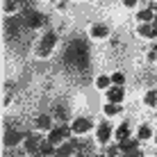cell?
Wrapping results in <instances>:
<instances>
[{
  "instance_id": "cell-1",
  "label": "cell",
  "mask_w": 157,
  "mask_h": 157,
  "mask_svg": "<svg viewBox=\"0 0 157 157\" xmlns=\"http://www.w3.org/2000/svg\"><path fill=\"white\" fill-rule=\"evenodd\" d=\"M84 59H86V43L82 41H73L71 46L66 48V64H73V66H84Z\"/></svg>"
},
{
  "instance_id": "cell-2",
  "label": "cell",
  "mask_w": 157,
  "mask_h": 157,
  "mask_svg": "<svg viewBox=\"0 0 157 157\" xmlns=\"http://www.w3.org/2000/svg\"><path fill=\"white\" fill-rule=\"evenodd\" d=\"M57 32H46L43 34V39L39 41V48H36V57H48L52 52V48H55V43H57Z\"/></svg>"
},
{
  "instance_id": "cell-3",
  "label": "cell",
  "mask_w": 157,
  "mask_h": 157,
  "mask_svg": "<svg viewBox=\"0 0 157 157\" xmlns=\"http://www.w3.org/2000/svg\"><path fill=\"white\" fill-rule=\"evenodd\" d=\"M23 18H25V28L28 30H36V28H41V25H46V16L41 12H34V9L23 12Z\"/></svg>"
},
{
  "instance_id": "cell-4",
  "label": "cell",
  "mask_w": 157,
  "mask_h": 157,
  "mask_svg": "<svg viewBox=\"0 0 157 157\" xmlns=\"http://www.w3.org/2000/svg\"><path fill=\"white\" fill-rule=\"evenodd\" d=\"M73 134V130L71 128H66V125H59V128H52L50 130V134H48V141H52V144H62V141H68V137Z\"/></svg>"
},
{
  "instance_id": "cell-5",
  "label": "cell",
  "mask_w": 157,
  "mask_h": 157,
  "mask_svg": "<svg viewBox=\"0 0 157 157\" xmlns=\"http://www.w3.org/2000/svg\"><path fill=\"white\" fill-rule=\"evenodd\" d=\"M41 146H43V139L39 137V134H30V137H25V153H28V155L41 153Z\"/></svg>"
},
{
  "instance_id": "cell-6",
  "label": "cell",
  "mask_w": 157,
  "mask_h": 157,
  "mask_svg": "<svg viewBox=\"0 0 157 157\" xmlns=\"http://www.w3.org/2000/svg\"><path fill=\"white\" fill-rule=\"evenodd\" d=\"M94 128V123L89 121L86 116H78L73 121V125H71V130H73V134H86L89 130Z\"/></svg>"
},
{
  "instance_id": "cell-7",
  "label": "cell",
  "mask_w": 157,
  "mask_h": 157,
  "mask_svg": "<svg viewBox=\"0 0 157 157\" xmlns=\"http://www.w3.org/2000/svg\"><path fill=\"white\" fill-rule=\"evenodd\" d=\"M21 139H25V132H23V130H14V128H7V130H5V146H9V148H12V146H16Z\"/></svg>"
},
{
  "instance_id": "cell-8",
  "label": "cell",
  "mask_w": 157,
  "mask_h": 157,
  "mask_svg": "<svg viewBox=\"0 0 157 157\" xmlns=\"http://www.w3.org/2000/svg\"><path fill=\"white\" fill-rule=\"evenodd\" d=\"M96 139H98V144H107L112 139V125L109 123H100L98 130H96Z\"/></svg>"
},
{
  "instance_id": "cell-9",
  "label": "cell",
  "mask_w": 157,
  "mask_h": 157,
  "mask_svg": "<svg viewBox=\"0 0 157 157\" xmlns=\"http://www.w3.org/2000/svg\"><path fill=\"white\" fill-rule=\"evenodd\" d=\"M123 98H125V91H123L121 84H114L112 89H107V100L109 102H123Z\"/></svg>"
},
{
  "instance_id": "cell-10",
  "label": "cell",
  "mask_w": 157,
  "mask_h": 157,
  "mask_svg": "<svg viewBox=\"0 0 157 157\" xmlns=\"http://www.w3.org/2000/svg\"><path fill=\"white\" fill-rule=\"evenodd\" d=\"M137 32H139V36H144V39H155L157 36V28L153 23H141L137 28Z\"/></svg>"
},
{
  "instance_id": "cell-11",
  "label": "cell",
  "mask_w": 157,
  "mask_h": 157,
  "mask_svg": "<svg viewBox=\"0 0 157 157\" xmlns=\"http://www.w3.org/2000/svg\"><path fill=\"white\" fill-rule=\"evenodd\" d=\"M118 153H125V155L139 153V148H137V139H125V141H118Z\"/></svg>"
},
{
  "instance_id": "cell-12",
  "label": "cell",
  "mask_w": 157,
  "mask_h": 157,
  "mask_svg": "<svg viewBox=\"0 0 157 157\" xmlns=\"http://www.w3.org/2000/svg\"><path fill=\"white\" fill-rule=\"evenodd\" d=\"M34 128H36V130H46V132H50V130H52V116H50V114H41V116H36Z\"/></svg>"
},
{
  "instance_id": "cell-13",
  "label": "cell",
  "mask_w": 157,
  "mask_h": 157,
  "mask_svg": "<svg viewBox=\"0 0 157 157\" xmlns=\"http://www.w3.org/2000/svg\"><path fill=\"white\" fill-rule=\"evenodd\" d=\"M91 36L94 39H105V36H109V28L105 23H94L91 25Z\"/></svg>"
},
{
  "instance_id": "cell-14",
  "label": "cell",
  "mask_w": 157,
  "mask_h": 157,
  "mask_svg": "<svg viewBox=\"0 0 157 157\" xmlns=\"http://www.w3.org/2000/svg\"><path fill=\"white\" fill-rule=\"evenodd\" d=\"M102 112H105L107 116H118L121 114V105H118V102H107V105L102 107Z\"/></svg>"
},
{
  "instance_id": "cell-15",
  "label": "cell",
  "mask_w": 157,
  "mask_h": 157,
  "mask_svg": "<svg viewBox=\"0 0 157 157\" xmlns=\"http://www.w3.org/2000/svg\"><path fill=\"white\" fill-rule=\"evenodd\" d=\"M125 139H130V125L123 123V125L116 130V141H125Z\"/></svg>"
},
{
  "instance_id": "cell-16",
  "label": "cell",
  "mask_w": 157,
  "mask_h": 157,
  "mask_svg": "<svg viewBox=\"0 0 157 157\" xmlns=\"http://www.w3.org/2000/svg\"><path fill=\"white\" fill-rule=\"evenodd\" d=\"M137 18L141 21V23H153L155 12H153V9H144V12H139V14H137Z\"/></svg>"
},
{
  "instance_id": "cell-17",
  "label": "cell",
  "mask_w": 157,
  "mask_h": 157,
  "mask_svg": "<svg viewBox=\"0 0 157 157\" xmlns=\"http://www.w3.org/2000/svg\"><path fill=\"white\" fill-rule=\"evenodd\" d=\"M109 84H114V82H112V78H107V75H98V80H96V86H98V89H109Z\"/></svg>"
},
{
  "instance_id": "cell-18",
  "label": "cell",
  "mask_w": 157,
  "mask_h": 157,
  "mask_svg": "<svg viewBox=\"0 0 157 157\" xmlns=\"http://www.w3.org/2000/svg\"><path fill=\"white\" fill-rule=\"evenodd\" d=\"M150 137H153V132H150L148 125H141V128H139V139H141V141H148Z\"/></svg>"
},
{
  "instance_id": "cell-19",
  "label": "cell",
  "mask_w": 157,
  "mask_h": 157,
  "mask_svg": "<svg viewBox=\"0 0 157 157\" xmlns=\"http://www.w3.org/2000/svg\"><path fill=\"white\" fill-rule=\"evenodd\" d=\"M2 9H5V14H16V0H5V5H2Z\"/></svg>"
},
{
  "instance_id": "cell-20",
  "label": "cell",
  "mask_w": 157,
  "mask_h": 157,
  "mask_svg": "<svg viewBox=\"0 0 157 157\" xmlns=\"http://www.w3.org/2000/svg\"><path fill=\"white\" fill-rule=\"evenodd\" d=\"M144 102H146L148 107H155V105H157V94H155V91H148V94H146V98H144Z\"/></svg>"
},
{
  "instance_id": "cell-21",
  "label": "cell",
  "mask_w": 157,
  "mask_h": 157,
  "mask_svg": "<svg viewBox=\"0 0 157 157\" xmlns=\"http://www.w3.org/2000/svg\"><path fill=\"white\" fill-rule=\"evenodd\" d=\"M66 116H68L66 107H57V109H55V118H62V121H64V118H66Z\"/></svg>"
},
{
  "instance_id": "cell-22",
  "label": "cell",
  "mask_w": 157,
  "mask_h": 157,
  "mask_svg": "<svg viewBox=\"0 0 157 157\" xmlns=\"http://www.w3.org/2000/svg\"><path fill=\"white\" fill-rule=\"evenodd\" d=\"M112 82H114V84H123V82H125V75H123V73H114V75H112Z\"/></svg>"
},
{
  "instance_id": "cell-23",
  "label": "cell",
  "mask_w": 157,
  "mask_h": 157,
  "mask_svg": "<svg viewBox=\"0 0 157 157\" xmlns=\"http://www.w3.org/2000/svg\"><path fill=\"white\" fill-rule=\"evenodd\" d=\"M123 5H125V7H134V5H137V0H123Z\"/></svg>"
},
{
  "instance_id": "cell-24",
  "label": "cell",
  "mask_w": 157,
  "mask_h": 157,
  "mask_svg": "<svg viewBox=\"0 0 157 157\" xmlns=\"http://www.w3.org/2000/svg\"><path fill=\"white\" fill-rule=\"evenodd\" d=\"M155 144H157V137H155Z\"/></svg>"
}]
</instances>
